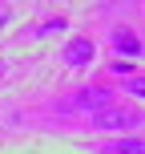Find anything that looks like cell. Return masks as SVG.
Here are the masks:
<instances>
[{
  "instance_id": "cell-6",
  "label": "cell",
  "mask_w": 145,
  "mask_h": 154,
  "mask_svg": "<svg viewBox=\"0 0 145 154\" xmlns=\"http://www.w3.org/2000/svg\"><path fill=\"white\" fill-rule=\"evenodd\" d=\"M125 93H133V97L145 101V77H129V81H125Z\"/></svg>"
},
{
  "instance_id": "cell-2",
  "label": "cell",
  "mask_w": 145,
  "mask_h": 154,
  "mask_svg": "<svg viewBox=\"0 0 145 154\" xmlns=\"http://www.w3.org/2000/svg\"><path fill=\"white\" fill-rule=\"evenodd\" d=\"M93 57H97V45H93L89 37H73L69 45H65L61 61L69 65V69H89V65H93Z\"/></svg>"
},
{
  "instance_id": "cell-4",
  "label": "cell",
  "mask_w": 145,
  "mask_h": 154,
  "mask_svg": "<svg viewBox=\"0 0 145 154\" xmlns=\"http://www.w3.org/2000/svg\"><path fill=\"white\" fill-rule=\"evenodd\" d=\"M113 49H117V53H125V57H141V53H145V45L133 37L129 29H113Z\"/></svg>"
},
{
  "instance_id": "cell-1",
  "label": "cell",
  "mask_w": 145,
  "mask_h": 154,
  "mask_svg": "<svg viewBox=\"0 0 145 154\" xmlns=\"http://www.w3.org/2000/svg\"><path fill=\"white\" fill-rule=\"evenodd\" d=\"M145 118L137 114V109H129V106H105V109H97V114H89V126L93 130H109V134H117V130H133V126H141Z\"/></svg>"
},
{
  "instance_id": "cell-5",
  "label": "cell",
  "mask_w": 145,
  "mask_h": 154,
  "mask_svg": "<svg viewBox=\"0 0 145 154\" xmlns=\"http://www.w3.org/2000/svg\"><path fill=\"white\" fill-rule=\"evenodd\" d=\"M101 154H145V138H117L101 146Z\"/></svg>"
},
{
  "instance_id": "cell-3",
  "label": "cell",
  "mask_w": 145,
  "mask_h": 154,
  "mask_svg": "<svg viewBox=\"0 0 145 154\" xmlns=\"http://www.w3.org/2000/svg\"><path fill=\"white\" fill-rule=\"evenodd\" d=\"M77 106H81V109H89V114H97V109L113 106V93H109V89H81Z\"/></svg>"
},
{
  "instance_id": "cell-7",
  "label": "cell",
  "mask_w": 145,
  "mask_h": 154,
  "mask_svg": "<svg viewBox=\"0 0 145 154\" xmlns=\"http://www.w3.org/2000/svg\"><path fill=\"white\" fill-rule=\"evenodd\" d=\"M61 29H65V20H61V16H57V20L40 24V29H36V37H48V32H61Z\"/></svg>"
}]
</instances>
